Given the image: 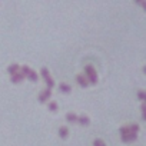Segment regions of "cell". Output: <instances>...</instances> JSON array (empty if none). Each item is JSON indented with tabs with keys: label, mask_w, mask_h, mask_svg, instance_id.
I'll use <instances>...</instances> for the list:
<instances>
[{
	"label": "cell",
	"mask_w": 146,
	"mask_h": 146,
	"mask_svg": "<svg viewBox=\"0 0 146 146\" xmlns=\"http://www.w3.org/2000/svg\"><path fill=\"white\" fill-rule=\"evenodd\" d=\"M119 132H120V139H122L123 142H126V143H127V142H133V140L137 137V133L132 132L129 126H122Z\"/></svg>",
	"instance_id": "obj_1"
},
{
	"label": "cell",
	"mask_w": 146,
	"mask_h": 146,
	"mask_svg": "<svg viewBox=\"0 0 146 146\" xmlns=\"http://www.w3.org/2000/svg\"><path fill=\"white\" fill-rule=\"evenodd\" d=\"M85 73H86V79L90 85H96L98 83V72L95 70V67L92 64H86L85 66Z\"/></svg>",
	"instance_id": "obj_2"
},
{
	"label": "cell",
	"mask_w": 146,
	"mask_h": 146,
	"mask_svg": "<svg viewBox=\"0 0 146 146\" xmlns=\"http://www.w3.org/2000/svg\"><path fill=\"white\" fill-rule=\"evenodd\" d=\"M40 73H42V76H43V79H44V82H46V85H47V89L52 90V89L54 88V80H53L52 76H50L49 69H47V67H42Z\"/></svg>",
	"instance_id": "obj_3"
},
{
	"label": "cell",
	"mask_w": 146,
	"mask_h": 146,
	"mask_svg": "<svg viewBox=\"0 0 146 146\" xmlns=\"http://www.w3.org/2000/svg\"><path fill=\"white\" fill-rule=\"evenodd\" d=\"M50 96H52V90H49V89H44V90H42L40 93H39V102L40 103H44V102H47L49 99H50Z\"/></svg>",
	"instance_id": "obj_4"
},
{
	"label": "cell",
	"mask_w": 146,
	"mask_h": 146,
	"mask_svg": "<svg viewBox=\"0 0 146 146\" xmlns=\"http://www.w3.org/2000/svg\"><path fill=\"white\" fill-rule=\"evenodd\" d=\"M23 79H25V76L20 73V70L17 72V73H15V75L10 78V80H12V83H15V85H19V83H22L23 82Z\"/></svg>",
	"instance_id": "obj_5"
},
{
	"label": "cell",
	"mask_w": 146,
	"mask_h": 146,
	"mask_svg": "<svg viewBox=\"0 0 146 146\" xmlns=\"http://www.w3.org/2000/svg\"><path fill=\"white\" fill-rule=\"evenodd\" d=\"M76 82H78L82 88H88V86H89V82H88V79L85 78V75H78V76H76Z\"/></svg>",
	"instance_id": "obj_6"
},
{
	"label": "cell",
	"mask_w": 146,
	"mask_h": 146,
	"mask_svg": "<svg viewBox=\"0 0 146 146\" xmlns=\"http://www.w3.org/2000/svg\"><path fill=\"white\" fill-rule=\"evenodd\" d=\"M20 70V64H17V63H13V64H10L9 67H7V73L10 76H13L15 73H17Z\"/></svg>",
	"instance_id": "obj_7"
},
{
	"label": "cell",
	"mask_w": 146,
	"mask_h": 146,
	"mask_svg": "<svg viewBox=\"0 0 146 146\" xmlns=\"http://www.w3.org/2000/svg\"><path fill=\"white\" fill-rule=\"evenodd\" d=\"M59 136H60L62 139H66V137L69 136V129H67L66 126H60V127H59Z\"/></svg>",
	"instance_id": "obj_8"
},
{
	"label": "cell",
	"mask_w": 146,
	"mask_h": 146,
	"mask_svg": "<svg viewBox=\"0 0 146 146\" xmlns=\"http://www.w3.org/2000/svg\"><path fill=\"white\" fill-rule=\"evenodd\" d=\"M66 120L70 122V123H76V122H78V115L73 113V112H70V113L66 115Z\"/></svg>",
	"instance_id": "obj_9"
},
{
	"label": "cell",
	"mask_w": 146,
	"mask_h": 146,
	"mask_svg": "<svg viewBox=\"0 0 146 146\" xmlns=\"http://www.w3.org/2000/svg\"><path fill=\"white\" fill-rule=\"evenodd\" d=\"M78 122H79L80 125H83V126H88V125L90 123V119L83 115V116H78Z\"/></svg>",
	"instance_id": "obj_10"
},
{
	"label": "cell",
	"mask_w": 146,
	"mask_h": 146,
	"mask_svg": "<svg viewBox=\"0 0 146 146\" xmlns=\"http://www.w3.org/2000/svg\"><path fill=\"white\" fill-rule=\"evenodd\" d=\"M27 79L36 83V82L39 80V76L36 75V72H35V70H30V73H29V75H27Z\"/></svg>",
	"instance_id": "obj_11"
},
{
	"label": "cell",
	"mask_w": 146,
	"mask_h": 146,
	"mask_svg": "<svg viewBox=\"0 0 146 146\" xmlns=\"http://www.w3.org/2000/svg\"><path fill=\"white\" fill-rule=\"evenodd\" d=\"M59 88H60V92H62V93H70V92H72V88H70L69 85H66V83H60Z\"/></svg>",
	"instance_id": "obj_12"
},
{
	"label": "cell",
	"mask_w": 146,
	"mask_h": 146,
	"mask_svg": "<svg viewBox=\"0 0 146 146\" xmlns=\"http://www.w3.org/2000/svg\"><path fill=\"white\" fill-rule=\"evenodd\" d=\"M20 73H22L25 78H27V75L30 73V67H29V66H23V67L20 69Z\"/></svg>",
	"instance_id": "obj_13"
},
{
	"label": "cell",
	"mask_w": 146,
	"mask_h": 146,
	"mask_svg": "<svg viewBox=\"0 0 146 146\" xmlns=\"http://www.w3.org/2000/svg\"><path fill=\"white\" fill-rule=\"evenodd\" d=\"M49 110L50 112H57V103L56 102H49Z\"/></svg>",
	"instance_id": "obj_14"
},
{
	"label": "cell",
	"mask_w": 146,
	"mask_h": 146,
	"mask_svg": "<svg viewBox=\"0 0 146 146\" xmlns=\"http://www.w3.org/2000/svg\"><path fill=\"white\" fill-rule=\"evenodd\" d=\"M137 98H139L140 102H145V100H146V95H145V92H143V90H137Z\"/></svg>",
	"instance_id": "obj_15"
},
{
	"label": "cell",
	"mask_w": 146,
	"mask_h": 146,
	"mask_svg": "<svg viewBox=\"0 0 146 146\" xmlns=\"http://www.w3.org/2000/svg\"><path fill=\"white\" fill-rule=\"evenodd\" d=\"M93 146H106V143H105L102 139H96V140L93 142Z\"/></svg>",
	"instance_id": "obj_16"
},
{
	"label": "cell",
	"mask_w": 146,
	"mask_h": 146,
	"mask_svg": "<svg viewBox=\"0 0 146 146\" xmlns=\"http://www.w3.org/2000/svg\"><path fill=\"white\" fill-rule=\"evenodd\" d=\"M140 110H142V119L145 120V119H146V106H145V103H142Z\"/></svg>",
	"instance_id": "obj_17"
}]
</instances>
